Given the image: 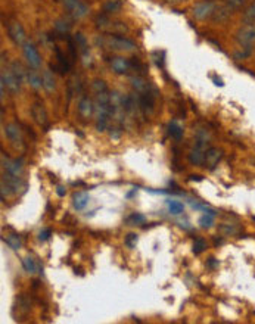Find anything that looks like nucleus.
<instances>
[{
    "instance_id": "ddd939ff",
    "label": "nucleus",
    "mask_w": 255,
    "mask_h": 324,
    "mask_svg": "<svg viewBox=\"0 0 255 324\" xmlns=\"http://www.w3.org/2000/svg\"><path fill=\"white\" fill-rule=\"evenodd\" d=\"M223 158V150L218 149V148H209L205 154V161H204V166H206L208 170H214L218 162L221 161Z\"/></svg>"
},
{
    "instance_id": "7c9ffc66",
    "label": "nucleus",
    "mask_w": 255,
    "mask_h": 324,
    "mask_svg": "<svg viewBox=\"0 0 255 324\" xmlns=\"http://www.w3.org/2000/svg\"><path fill=\"white\" fill-rule=\"evenodd\" d=\"M52 236V230L51 228H45V230H42L40 233H39V240L40 242H46V240H49Z\"/></svg>"
},
{
    "instance_id": "6ab92c4d",
    "label": "nucleus",
    "mask_w": 255,
    "mask_h": 324,
    "mask_svg": "<svg viewBox=\"0 0 255 324\" xmlns=\"http://www.w3.org/2000/svg\"><path fill=\"white\" fill-rule=\"evenodd\" d=\"M27 80H28V84H30L33 88H36V90H39V88L43 87V80H42V77H40L34 70L27 72Z\"/></svg>"
},
{
    "instance_id": "412c9836",
    "label": "nucleus",
    "mask_w": 255,
    "mask_h": 324,
    "mask_svg": "<svg viewBox=\"0 0 255 324\" xmlns=\"http://www.w3.org/2000/svg\"><path fill=\"white\" fill-rule=\"evenodd\" d=\"M183 211H184L183 202L176 200V199L168 200V212H170L171 216H180V214H183Z\"/></svg>"
},
{
    "instance_id": "0eeeda50",
    "label": "nucleus",
    "mask_w": 255,
    "mask_h": 324,
    "mask_svg": "<svg viewBox=\"0 0 255 324\" xmlns=\"http://www.w3.org/2000/svg\"><path fill=\"white\" fill-rule=\"evenodd\" d=\"M23 54H24L27 64L31 70H39L42 66V56L39 54L37 48L31 42H27L23 46Z\"/></svg>"
},
{
    "instance_id": "9b49d317",
    "label": "nucleus",
    "mask_w": 255,
    "mask_h": 324,
    "mask_svg": "<svg viewBox=\"0 0 255 324\" xmlns=\"http://www.w3.org/2000/svg\"><path fill=\"white\" fill-rule=\"evenodd\" d=\"M2 164H3V170L5 172L11 174V176H15V177H21L23 172H24V165L20 160H9V158H5V154L2 155Z\"/></svg>"
},
{
    "instance_id": "a211bd4d",
    "label": "nucleus",
    "mask_w": 255,
    "mask_h": 324,
    "mask_svg": "<svg viewBox=\"0 0 255 324\" xmlns=\"http://www.w3.org/2000/svg\"><path fill=\"white\" fill-rule=\"evenodd\" d=\"M183 127L180 126L177 121H171L170 124H168V136L171 137V138H174V140H181V137H183Z\"/></svg>"
},
{
    "instance_id": "a878e982",
    "label": "nucleus",
    "mask_w": 255,
    "mask_h": 324,
    "mask_svg": "<svg viewBox=\"0 0 255 324\" xmlns=\"http://www.w3.org/2000/svg\"><path fill=\"white\" fill-rule=\"evenodd\" d=\"M206 248H208V244H206V240H205L204 238H196L195 242H193V254L199 255V254L204 252Z\"/></svg>"
},
{
    "instance_id": "aec40b11",
    "label": "nucleus",
    "mask_w": 255,
    "mask_h": 324,
    "mask_svg": "<svg viewBox=\"0 0 255 324\" xmlns=\"http://www.w3.org/2000/svg\"><path fill=\"white\" fill-rule=\"evenodd\" d=\"M242 21L245 24H254L255 22V2H252L246 9L242 12Z\"/></svg>"
},
{
    "instance_id": "2eb2a0df",
    "label": "nucleus",
    "mask_w": 255,
    "mask_h": 324,
    "mask_svg": "<svg viewBox=\"0 0 255 324\" xmlns=\"http://www.w3.org/2000/svg\"><path fill=\"white\" fill-rule=\"evenodd\" d=\"M89 200H90V198H89L87 192H77L73 196V205L77 211H83L87 206Z\"/></svg>"
},
{
    "instance_id": "4468645a",
    "label": "nucleus",
    "mask_w": 255,
    "mask_h": 324,
    "mask_svg": "<svg viewBox=\"0 0 255 324\" xmlns=\"http://www.w3.org/2000/svg\"><path fill=\"white\" fill-rule=\"evenodd\" d=\"M130 68H131V62L126 58H123V56H115V58L111 59V70L118 76L127 74Z\"/></svg>"
},
{
    "instance_id": "423d86ee",
    "label": "nucleus",
    "mask_w": 255,
    "mask_h": 324,
    "mask_svg": "<svg viewBox=\"0 0 255 324\" xmlns=\"http://www.w3.org/2000/svg\"><path fill=\"white\" fill-rule=\"evenodd\" d=\"M65 10H68L70 15H73L76 20H81L89 14V6L81 0H61Z\"/></svg>"
},
{
    "instance_id": "4be33fe9",
    "label": "nucleus",
    "mask_w": 255,
    "mask_h": 324,
    "mask_svg": "<svg viewBox=\"0 0 255 324\" xmlns=\"http://www.w3.org/2000/svg\"><path fill=\"white\" fill-rule=\"evenodd\" d=\"M5 242H6V244H8L12 250H20L21 246H23V242H21V239H20L18 234H8L6 239H5Z\"/></svg>"
},
{
    "instance_id": "f3484780",
    "label": "nucleus",
    "mask_w": 255,
    "mask_h": 324,
    "mask_svg": "<svg viewBox=\"0 0 255 324\" xmlns=\"http://www.w3.org/2000/svg\"><path fill=\"white\" fill-rule=\"evenodd\" d=\"M42 80H43V88H45L48 93L55 92V88H56V82H55V77H53L51 70H46V71L43 72Z\"/></svg>"
},
{
    "instance_id": "393cba45",
    "label": "nucleus",
    "mask_w": 255,
    "mask_h": 324,
    "mask_svg": "<svg viewBox=\"0 0 255 324\" xmlns=\"http://www.w3.org/2000/svg\"><path fill=\"white\" fill-rule=\"evenodd\" d=\"M246 2H248V0H224V3H223V4H224V6L229 9L230 12L233 14L234 10L240 9V8H242V6H243Z\"/></svg>"
},
{
    "instance_id": "cd10ccee",
    "label": "nucleus",
    "mask_w": 255,
    "mask_h": 324,
    "mask_svg": "<svg viewBox=\"0 0 255 324\" xmlns=\"http://www.w3.org/2000/svg\"><path fill=\"white\" fill-rule=\"evenodd\" d=\"M198 222H199V226H201L202 228H209V227H212V224H214V216L205 212L204 216L199 218Z\"/></svg>"
},
{
    "instance_id": "72a5a7b5",
    "label": "nucleus",
    "mask_w": 255,
    "mask_h": 324,
    "mask_svg": "<svg viewBox=\"0 0 255 324\" xmlns=\"http://www.w3.org/2000/svg\"><path fill=\"white\" fill-rule=\"evenodd\" d=\"M168 4H180V3H183V2H186V0H165Z\"/></svg>"
},
{
    "instance_id": "20e7f679",
    "label": "nucleus",
    "mask_w": 255,
    "mask_h": 324,
    "mask_svg": "<svg viewBox=\"0 0 255 324\" xmlns=\"http://www.w3.org/2000/svg\"><path fill=\"white\" fill-rule=\"evenodd\" d=\"M217 8L218 6H217V3L214 0H202V2H198L193 6L192 14L198 21H205V20H209V18L214 16Z\"/></svg>"
},
{
    "instance_id": "7ed1b4c3",
    "label": "nucleus",
    "mask_w": 255,
    "mask_h": 324,
    "mask_svg": "<svg viewBox=\"0 0 255 324\" xmlns=\"http://www.w3.org/2000/svg\"><path fill=\"white\" fill-rule=\"evenodd\" d=\"M98 43L103 44L105 48H108L109 50L114 52H134L136 50V43L131 42L130 38H126L123 36H117V34H111V36H105L102 38H98Z\"/></svg>"
},
{
    "instance_id": "c85d7f7f",
    "label": "nucleus",
    "mask_w": 255,
    "mask_h": 324,
    "mask_svg": "<svg viewBox=\"0 0 255 324\" xmlns=\"http://www.w3.org/2000/svg\"><path fill=\"white\" fill-rule=\"evenodd\" d=\"M220 233L223 236H233L237 233V228L233 226H229V224H223V226H220Z\"/></svg>"
},
{
    "instance_id": "f03ea898",
    "label": "nucleus",
    "mask_w": 255,
    "mask_h": 324,
    "mask_svg": "<svg viewBox=\"0 0 255 324\" xmlns=\"http://www.w3.org/2000/svg\"><path fill=\"white\" fill-rule=\"evenodd\" d=\"M236 43L240 48V52L234 54L236 59H245L252 54L255 48V22L245 24L236 32Z\"/></svg>"
},
{
    "instance_id": "f8f14e48",
    "label": "nucleus",
    "mask_w": 255,
    "mask_h": 324,
    "mask_svg": "<svg viewBox=\"0 0 255 324\" xmlns=\"http://www.w3.org/2000/svg\"><path fill=\"white\" fill-rule=\"evenodd\" d=\"M78 115L83 120H90L92 115L95 114V102L89 96H83L78 100Z\"/></svg>"
},
{
    "instance_id": "f257e3e1",
    "label": "nucleus",
    "mask_w": 255,
    "mask_h": 324,
    "mask_svg": "<svg viewBox=\"0 0 255 324\" xmlns=\"http://www.w3.org/2000/svg\"><path fill=\"white\" fill-rule=\"evenodd\" d=\"M92 88L95 92V118H96V130L103 133L108 128L111 118L114 116L112 94L103 80H96L92 82Z\"/></svg>"
},
{
    "instance_id": "6e6552de",
    "label": "nucleus",
    "mask_w": 255,
    "mask_h": 324,
    "mask_svg": "<svg viewBox=\"0 0 255 324\" xmlns=\"http://www.w3.org/2000/svg\"><path fill=\"white\" fill-rule=\"evenodd\" d=\"M5 136L8 137V140L17 148V149H24V137H23V132L20 128L18 124L15 122H11V124H6L5 127Z\"/></svg>"
},
{
    "instance_id": "c756f323",
    "label": "nucleus",
    "mask_w": 255,
    "mask_h": 324,
    "mask_svg": "<svg viewBox=\"0 0 255 324\" xmlns=\"http://www.w3.org/2000/svg\"><path fill=\"white\" fill-rule=\"evenodd\" d=\"M124 243L128 249H134L136 248V243H137V234L136 233H128L124 239Z\"/></svg>"
},
{
    "instance_id": "dca6fc26",
    "label": "nucleus",
    "mask_w": 255,
    "mask_h": 324,
    "mask_svg": "<svg viewBox=\"0 0 255 324\" xmlns=\"http://www.w3.org/2000/svg\"><path fill=\"white\" fill-rule=\"evenodd\" d=\"M23 267H24V270L28 272V274H36V272H39V274H42V271H43V267L34 260V258H31V256H26L24 260H23Z\"/></svg>"
},
{
    "instance_id": "9d476101",
    "label": "nucleus",
    "mask_w": 255,
    "mask_h": 324,
    "mask_svg": "<svg viewBox=\"0 0 255 324\" xmlns=\"http://www.w3.org/2000/svg\"><path fill=\"white\" fill-rule=\"evenodd\" d=\"M31 115L34 118V121L45 130L49 128V118H48V112L43 106V104L40 102H36L33 106H31Z\"/></svg>"
},
{
    "instance_id": "5701e85b",
    "label": "nucleus",
    "mask_w": 255,
    "mask_h": 324,
    "mask_svg": "<svg viewBox=\"0 0 255 324\" xmlns=\"http://www.w3.org/2000/svg\"><path fill=\"white\" fill-rule=\"evenodd\" d=\"M126 221H127L128 226H140V224H145L146 216H143V214H140V212H133L131 216H127Z\"/></svg>"
},
{
    "instance_id": "39448f33",
    "label": "nucleus",
    "mask_w": 255,
    "mask_h": 324,
    "mask_svg": "<svg viewBox=\"0 0 255 324\" xmlns=\"http://www.w3.org/2000/svg\"><path fill=\"white\" fill-rule=\"evenodd\" d=\"M0 82L5 84V87L12 93V94H18L20 90H21V82L20 77L11 70V68H6L2 71V76H0Z\"/></svg>"
},
{
    "instance_id": "2f4dec72",
    "label": "nucleus",
    "mask_w": 255,
    "mask_h": 324,
    "mask_svg": "<svg viewBox=\"0 0 255 324\" xmlns=\"http://www.w3.org/2000/svg\"><path fill=\"white\" fill-rule=\"evenodd\" d=\"M206 266L209 268H215V267H218V261H215V258H209L208 262H206Z\"/></svg>"
},
{
    "instance_id": "b1692460",
    "label": "nucleus",
    "mask_w": 255,
    "mask_h": 324,
    "mask_svg": "<svg viewBox=\"0 0 255 324\" xmlns=\"http://www.w3.org/2000/svg\"><path fill=\"white\" fill-rule=\"evenodd\" d=\"M121 9V3L118 0H108L103 4V12L106 14H112V12H118Z\"/></svg>"
},
{
    "instance_id": "1a4fd4ad",
    "label": "nucleus",
    "mask_w": 255,
    "mask_h": 324,
    "mask_svg": "<svg viewBox=\"0 0 255 324\" xmlns=\"http://www.w3.org/2000/svg\"><path fill=\"white\" fill-rule=\"evenodd\" d=\"M8 34H9V38L17 44V46H24L27 43V36L26 30L24 27L18 22V21H12L8 27Z\"/></svg>"
},
{
    "instance_id": "473e14b6",
    "label": "nucleus",
    "mask_w": 255,
    "mask_h": 324,
    "mask_svg": "<svg viewBox=\"0 0 255 324\" xmlns=\"http://www.w3.org/2000/svg\"><path fill=\"white\" fill-rule=\"evenodd\" d=\"M56 193H58V196H61V198H62V196H65L67 190L64 189L62 186H58V188H56Z\"/></svg>"
},
{
    "instance_id": "bb28decb",
    "label": "nucleus",
    "mask_w": 255,
    "mask_h": 324,
    "mask_svg": "<svg viewBox=\"0 0 255 324\" xmlns=\"http://www.w3.org/2000/svg\"><path fill=\"white\" fill-rule=\"evenodd\" d=\"M70 28H71V24H70L68 21L59 20V21L55 22V30H56L58 32H61V34H67V32L70 31Z\"/></svg>"
}]
</instances>
